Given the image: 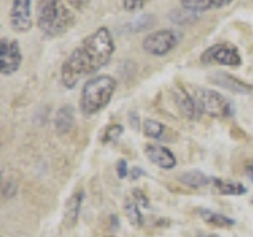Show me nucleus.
<instances>
[{"label":"nucleus","mask_w":253,"mask_h":237,"mask_svg":"<svg viewBox=\"0 0 253 237\" xmlns=\"http://www.w3.org/2000/svg\"><path fill=\"white\" fill-rule=\"evenodd\" d=\"M195 100L200 113H204L211 117H231L234 114L233 103L217 90L198 89Z\"/></svg>","instance_id":"4"},{"label":"nucleus","mask_w":253,"mask_h":237,"mask_svg":"<svg viewBox=\"0 0 253 237\" xmlns=\"http://www.w3.org/2000/svg\"><path fill=\"white\" fill-rule=\"evenodd\" d=\"M245 174H247V177L253 182V161L247 163V166H245Z\"/></svg>","instance_id":"29"},{"label":"nucleus","mask_w":253,"mask_h":237,"mask_svg":"<svg viewBox=\"0 0 253 237\" xmlns=\"http://www.w3.org/2000/svg\"><path fill=\"white\" fill-rule=\"evenodd\" d=\"M130 123L134 130H139V114L138 113H130Z\"/></svg>","instance_id":"27"},{"label":"nucleus","mask_w":253,"mask_h":237,"mask_svg":"<svg viewBox=\"0 0 253 237\" xmlns=\"http://www.w3.org/2000/svg\"><path fill=\"white\" fill-rule=\"evenodd\" d=\"M212 185L218 195H225V196H241L247 193V187H244L242 184H237V182H233V180L212 177Z\"/></svg>","instance_id":"15"},{"label":"nucleus","mask_w":253,"mask_h":237,"mask_svg":"<svg viewBox=\"0 0 253 237\" xmlns=\"http://www.w3.org/2000/svg\"><path fill=\"white\" fill-rule=\"evenodd\" d=\"M116 171H117V177L119 179H125L128 176V164L125 160H119L116 164Z\"/></svg>","instance_id":"25"},{"label":"nucleus","mask_w":253,"mask_h":237,"mask_svg":"<svg viewBox=\"0 0 253 237\" xmlns=\"http://www.w3.org/2000/svg\"><path fill=\"white\" fill-rule=\"evenodd\" d=\"M142 131H144V134L150 139H160L165 133V125L157 120H152V118H147V120H144V123H142Z\"/></svg>","instance_id":"20"},{"label":"nucleus","mask_w":253,"mask_h":237,"mask_svg":"<svg viewBox=\"0 0 253 237\" xmlns=\"http://www.w3.org/2000/svg\"><path fill=\"white\" fill-rule=\"evenodd\" d=\"M174 100H176V105H177L179 111L182 113V116H185L187 118H196L198 114H200L196 100L187 90L182 89V87H177V89H176Z\"/></svg>","instance_id":"13"},{"label":"nucleus","mask_w":253,"mask_h":237,"mask_svg":"<svg viewBox=\"0 0 253 237\" xmlns=\"http://www.w3.org/2000/svg\"><path fill=\"white\" fill-rule=\"evenodd\" d=\"M180 43V34L171 29H162L149 34L142 40V51L154 57H163Z\"/></svg>","instance_id":"5"},{"label":"nucleus","mask_w":253,"mask_h":237,"mask_svg":"<svg viewBox=\"0 0 253 237\" xmlns=\"http://www.w3.org/2000/svg\"><path fill=\"white\" fill-rule=\"evenodd\" d=\"M150 0H122V6L125 11H130V13H134V11H139L142 10Z\"/></svg>","instance_id":"23"},{"label":"nucleus","mask_w":253,"mask_h":237,"mask_svg":"<svg viewBox=\"0 0 253 237\" xmlns=\"http://www.w3.org/2000/svg\"><path fill=\"white\" fill-rule=\"evenodd\" d=\"M76 16L65 0H38L37 26L47 38H59L73 29Z\"/></svg>","instance_id":"2"},{"label":"nucleus","mask_w":253,"mask_h":237,"mask_svg":"<svg viewBox=\"0 0 253 237\" xmlns=\"http://www.w3.org/2000/svg\"><path fill=\"white\" fill-rule=\"evenodd\" d=\"M34 26L32 0H13L10 8V27L14 34H27Z\"/></svg>","instance_id":"8"},{"label":"nucleus","mask_w":253,"mask_h":237,"mask_svg":"<svg viewBox=\"0 0 253 237\" xmlns=\"http://www.w3.org/2000/svg\"><path fill=\"white\" fill-rule=\"evenodd\" d=\"M22 51L18 40L3 37L0 40V71L3 76H11L21 68Z\"/></svg>","instance_id":"7"},{"label":"nucleus","mask_w":253,"mask_h":237,"mask_svg":"<svg viewBox=\"0 0 253 237\" xmlns=\"http://www.w3.org/2000/svg\"><path fill=\"white\" fill-rule=\"evenodd\" d=\"M211 82L217 84L220 87H223V89L233 92V93H241V95H245V93H250L253 90V85L247 84V82H242L239 81L237 78L231 76L225 73V71H217V73H213L211 78Z\"/></svg>","instance_id":"10"},{"label":"nucleus","mask_w":253,"mask_h":237,"mask_svg":"<svg viewBox=\"0 0 253 237\" xmlns=\"http://www.w3.org/2000/svg\"><path fill=\"white\" fill-rule=\"evenodd\" d=\"M146 157L152 161L155 166L162 169H172L176 168L177 160L174 154L171 152L169 149H166L165 146H158V144H147L146 149Z\"/></svg>","instance_id":"9"},{"label":"nucleus","mask_w":253,"mask_h":237,"mask_svg":"<svg viewBox=\"0 0 253 237\" xmlns=\"http://www.w3.org/2000/svg\"><path fill=\"white\" fill-rule=\"evenodd\" d=\"M200 217L206 221V223L218 226V228H226V226H234L236 225L234 218H229V217L223 215V213L213 212L211 209H201L200 210Z\"/></svg>","instance_id":"17"},{"label":"nucleus","mask_w":253,"mask_h":237,"mask_svg":"<svg viewBox=\"0 0 253 237\" xmlns=\"http://www.w3.org/2000/svg\"><path fill=\"white\" fill-rule=\"evenodd\" d=\"M83 199H84V192L83 190H79V192L71 195L70 199L67 201L65 212H63V225H65L67 228H73L78 223Z\"/></svg>","instance_id":"12"},{"label":"nucleus","mask_w":253,"mask_h":237,"mask_svg":"<svg viewBox=\"0 0 253 237\" xmlns=\"http://www.w3.org/2000/svg\"><path fill=\"white\" fill-rule=\"evenodd\" d=\"M122 133H124V126L119 125V123H113L105 130V133H103L101 141L105 142V144H108V142H113V141H117L119 138L122 136Z\"/></svg>","instance_id":"21"},{"label":"nucleus","mask_w":253,"mask_h":237,"mask_svg":"<svg viewBox=\"0 0 253 237\" xmlns=\"http://www.w3.org/2000/svg\"><path fill=\"white\" fill-rule=\"evenodd\" d=\"M116 51V43L108 27H98L87 35L60 67V79L63 87L75 89L81 79L92 76L106 67Z\"/></svg>","instance_id":"1"},{"label":"nucleus","mask_w":253,"mask_h":237,"mask_svg":"<svg viewBox=\"0 0 253 237\" xmlns=\"http://www.w3.org/2000/svg\"><path fill=\"white\" fill-rule=\"evenodd\" d=\"M124 209H125V213H126V218L128 221L133 225V226H142L144 223V218H142V212H141V207L139 204L133 199V198H126L125 202H124Z\"/></svg>","instance_id":"18"},{"label":"nucleus","mask_w":253,"mask_h":237,"mask_svg":"<svg viewBox=\"0 0 253 237\" xmlns=\"http://www.w3.org/2000/svg\"><path fill=\"white\" fill-rule=\"evenodd\" d=\"M117 89V81L113 76L98 75L90 78L83 85L81 98H79V108L84 116H93L105 109Z\"/></svg>","instance_id":"3"},{"label":"nucleus","mask_w":253,"mask_h":237,"mask_svg":"<svg viewBox=\"0 0 253 237\" xmlns=\"http://www.w3.org/2000/svg\"><path fill=\"white\" fill-rule=\"evenodd\" d=\"M177 180L180 182V184H184L187 187H192V188L208 187L211 182H212V179L208 176V174H204L203 171H198V169L182 172Z\"/></svg>","instance_id":"16"},{"label":"nucleus","mask_w":253,"mask_h":237,"mask_svg":"<svg viewBox=\"0 0 253 237\" xmlns=\"http://www.w3.org/2000/svg\"><path fill=\"white\" fill-rule=\"evenodd\" d=\"M252 204H253V199H252Z\"/></svg>","instance_id":"31"},{"label":"nucleus","mask_w":253,"mask_h":237,"mask_svg":"<svg viewBox=\"0 0 253 237\" xmlns=\"http://www.w3.org/2000/svg\"><path fill=\"white\" fill-rule=\"evenodd\" d=\"M70 3V6L73 8V10H78V11H83L84 8L89 3V0H67Z\"/></svg>","instance_id":"26"},{"label":"nucleus","mask_w":253,"mask_h":237,"mask_svg":"<svg viewBox=\"0 0 253 237\" xmlns=\"http://www.w3.org/2000/svg\"><path fill=\"white\" fill-rule=\"evenodd\" d=\"M73 125H75V109L71 105H65L59 108V111L55 113L54 117V126H55V131L60 136L63 134H68L71 130H73Z\"/></svg>","instance_id":"14"},{"label":"nucleus","mask_w":253,"mask_h":237,"mask_svg":"<svg viewBox=\"0 0 253 237\" xmlns=\"http://www.w3.org/2000/svg\"><path fill=\"white\" fill-rule=\"evenodd\" d=\"M133 199L139 204V207H149V198L141 192V190H133Z\"/></svg>","instance_id":"24"},{"label":"nucleus","mask_w":253,"mask_h":237,"mask_svg":"<svg viewBox=\"0 0 253 237\" xmlns=\"http://www.w3.org/2000/svg\"><path fill=\"white\" fill-rule=\"evenodd\" d=\"M155 24V16L154 14H141L139 18L130 21L125 26V30L131 32V34H138V32H142L149 27H152Z\"/></svg>","instance_id":"19"},{"label":"nucleus","mask_w":253,"mask_h":237,"mask_svg":"<svg viewBox=\"0 0 253 237\" xmlns=\"http://www.w3.org/2000/svg\"><path fill=\"white\" fill-rule=\"evenodd\" d=\"M234 0H180V6L190 13H204L231 5Z\"/></svg>","instance_id":"11"},{"label":"nucleus","mask_w":253,"mask_h":237,"mask_svg":"<svg viewBox=\"0 0 253 237\" xmlns=\"http://www.w3.org/2000/svg\"><path fill=\"white\" fill-rule=\"evenodd\" d=\"M18 182L13 180V179H6L3 182L2 185V196L3 199H13V198H16V195H18Z\"/></svg>","instance_id":"22"},{"label":"nucleus","mask_w":253,"mask_h":237,"mask_svg":"<svg viewBox=\"0 0 253 237\" xmlns=\"http://www.w3.org/2000/svg\"><path fill=\"white\" fill-rule=\"evenodd\" d=\"M198 237H218V236H215V234H206V233H203V234H198Z\"/></svg>","instance_id":"30"},{"label":"nucleus","mask_w":253,"mask_h":237,"mask_svg":"<svg viewBox=\"0 0 253 237\" xmlns=\"http://www.w3.org/2000/svg\"><path fill=\"white\" fill-rule=\"evenodd\" d=\"M204 65H223V67H241L242 55L234 44L229 43H217L206 49L201 57Z\"/></svg>","instance_id":"6"},{"label":"nucleus","mask_w":253,"mask_h":237,"mask_svg":"<svg viewBox=\"0 0 253 237\" xmlns=\"http://www.w3.org/2000/svg\"><path fill=\"white\" fill-rule=\"evenodd\" d=\"M144 176V169H141V168H138V166H134V168L131 169V179L133 180H136V179H139V177H142Z\"/></svg>","instance_id":"28"}]
</instances>
